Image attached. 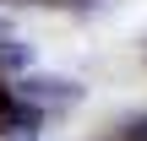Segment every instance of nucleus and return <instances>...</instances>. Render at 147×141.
I'll use <instances>...</instances> for the list:
<instances>
[{"label": "nucleus", "instance_id": "f257e3e1", "mask_svg": "<svg viewBox=\"0 0 147 141\" xmlns=\"http://www.w3.org/2000/svg\"><path fill=\"white\" fill-rule=\"evenodd\" d=\"M120 141H147V125H142V130H131V136H120Z\"/></svg>", "mask_w": 147, "mask_h": 141}]
</instances>
